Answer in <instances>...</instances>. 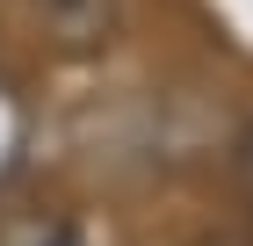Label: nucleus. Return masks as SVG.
I'll return each instance as SVG.
<instances>
[{"mask_svg": "<svg viewBox=\"0 0 253 246\" xmlns=\"http://www.w3.org/2000/svg\"><path fill=\"white\" fill-rule=\"evenodd\" d=\"M22 15L51 51H101L116 29V0H22Z\"/></svg>", "mask_w": 253, "mask_h": 246, "instance_id": "1", "label": "nucleus"}, {"mask_svg": "<svg viewBox=\"0 0 253 246\" xmlns=\"http://www.w3.org/2000/svg\"><path fill=\"white\" fill-rule=\"evenodd\" d=\"M0 246H80V232L73 225H22V232H7Z\"/></svg>", "mask_w": 253, "mask_h": 246, "instance_id": "2", "label": "nucleus"}, {"mask_svg": "<svg viewBox=\"0 0 253 246\" xmlns=\"http://www.w3.org/2000/svg\"><path fill=\"white\" fill-rule=\"evenodd\" d=\"M232 167H239V189H246V196H253V131H246V138H239V152H232Z\"/></svg>", "mask_w": 253, "mask_h": 246, "instance_id": "3", "label": "nucleus"}, {"mask_svg": "<svg viewBox=\"0 0 253 246\" xmlns=\"http://www.w3.org/2000/svg\"><path fill=\"white\" fill-rule=\"evenodd\" d=\"M217 246H239V239H217Z\"/></svg>", "mask_w": 253, "mask_h": 246, "instance_id": "4", "label": "nucleus"}]
</instances>
